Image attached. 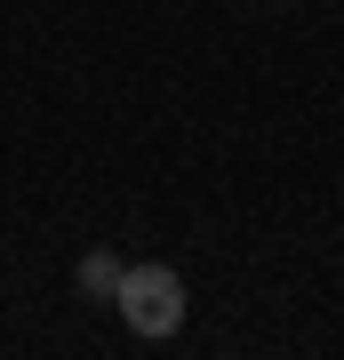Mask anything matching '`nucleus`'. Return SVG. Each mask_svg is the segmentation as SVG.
I'll return each instance as SVG.
<instances>
[{"instance_id": "f257e3e1", "label": "nucleus", "mask_w": 344, "mask_h": 360, "mask_svg": "<svg viewBox=\"0 0 344 360\" xmlns=\"http://www.w3.org/2000/svg\"><path fill=\"white\" fill-rule=\"evenodd\" d=\"M113 304H120V321L136 336H177L184 328V281L168 264H128L120 288H113Z\"/></svg>"}, {"instance_id": "f03ea898", "label": "nucleus", "mask_w": 344, "mask_h": 360, "mask_svg": "<svg viewBox=\"0 0 344 360\" xmlns=\"http://www.w3.org/2000/svg\"><path fill=\"white\" fill-rule=\"evenodd\" d=\"M120 257L113 248H89V257H80V296H96V304H113V288H120Z\"/></svg>"}]
</instances>
